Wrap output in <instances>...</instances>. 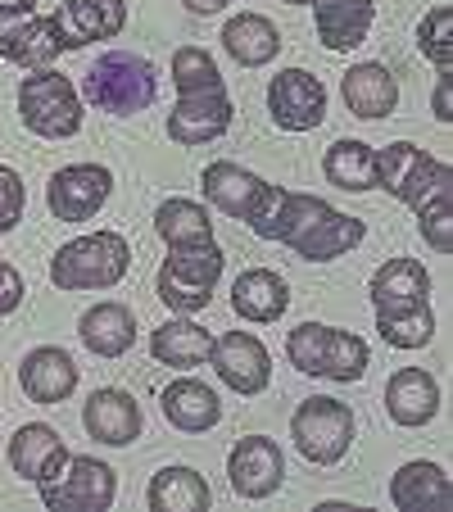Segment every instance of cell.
<instances>
[{
	"label": "cell",
	"mask_w": 453,
	"mask_h": 512,
	"mask_svg": "<svg viewBox=\"0 0 453 512\" xmlns=\"http://www.w3.org/2000/svg\"><path fill=\"white\" fill-rule=\"evenodd\" d=\"M250 232L259 241H281L286 250H295L299 259H309V263H331L354 250L367 236V227L358 218H349V213L331 209L327 200H318L309 191L272 186L268 209L250 223Z\"/></svg>",
	"instance_id": "6da1fadb"
},
{
	"label": "cell",
	"mask_w": 453,
	"mask_h": 512,
	"mask_svg": "<svg viewBox=\"0 0 453 512\" xmlns=\"http://www.w3.org/2000/svg\"><path fill=\"white\" fill-rule=\"evenodd\" d=\"M177 105L168 114V136L177 145H209L232 127V96L209 50L182 46L173 55Z\"/></svg>",
	"instance_id": "7a4b0ae2"
},
{
	"label": "cell",
	"mask_w": 453,
	"mask_h": 512,
	"mask_svg": "<svg viewBox=\"0 0 453 512\" xmlns=\"http://www.w3.org/2000/svg\"><path fill=\"white\" fill-rule=\"evenodd\" d=\"M376 186L404 200L417 218L435 209H453V168L417 150L413 141H395L386 150H376Z\"/></svg>",
	"instance_id": "3957f363"
},
{
	"label": "cell",
	"mask_w": 453,
	"mask_h": 512,
	"mask_svg": "<svg viewBox=\"0 0 453 512\" xmlns=\"http://www.w3.org/2000/svg\"><path fill=\"white\" fill-rule=\"evenodd\" d=\"M286 358H290V368L304 372V377H327V381H340V386H354V381L367 377L372 349L354 331L322 327V322H299L286 336Z\"/></svg>",
	"instance_id": "277c9868"
},
{
	"label": "cell",
	"mask_w": 453,
	"mask_h": 512,
	"mask_svg": "<svg viewBox=\"0 0 453 512\" xmlns=\"http://www.w3.org/2000/svg\"><path fill=\"white\" fill-rule=\"evenodd\" d=\"M155 96H159L155 64L145 55H132V50H109V55H100L96 64L87 68V78H82V100L114 118L141 114V109L155 105Z\"/></svg>",
	"instance_id": "5b68a950"
},
{
	"label": "cell",
	"mask_w": 453,
	"mask_h": 512,
	"mask_svg": "<svg viewBox=\"0 0 453 512\" xmlns=\"http://www.w3.org/2000/svg\"><path fill=\"white\" fill-rule=\"evenodd\" d=\"M132 268V245L118 232H91L68 241L50 259V281L59 290H109Z\"/></svg>",
	"instance_id": "8992f818"
},
{
	"label": "cell",
	"mask_w": 453,
	"mask_h": 512,
	"mask_svg": "<svg viewBox=\"0 0 453 512\" xmlns=\"http://www.w3.org/2000/svg\"><path fill=\"white\" fill-rule=\"evenodd\" d=\"M19 118L41 141H64L82 127V96L64 73L32 68V78L19 82Z\"/></svg>",
	"instance_id": "52a82bcc"
},
{
	"label": "cell",
	"mask_w": 453,
	"mask_h": 512,
	"mask_svg": "<svg viewBox=\"0 0 453 512\" xmlns=\"http://www.w3.org/2000/svg\"><path fill=\"white\" fill-rule=\"evenodd\" d=\"M222 250L218 245H182V250H168V259L159 263V277H155V290L159 300L168 304L173 313H200L209 309L213 290H218V277H222Z\"/></svg>",
	"instance_id": "ba28073f"
},
{
	"label": "cell",
	"mask_w": 453,
	"mask_h": 512,
	"mask_svg": "<svg viewBox=\"0 0 453 512\" xmlns=\"http://www.w3.org/2000/svg\"><path fill=\"white\" fill-rule=\"evenodd\" d=\"M37 494L50 512H105L118 494V476L91 454H68L55 472L37 481Z\"/></svg>",
	"instance_id": "9c48e42d"
},
{
	"label": "cell",
	"mask_w": 453,
	"mask_h": 512,
	"mask_svg": "<svg viewBox=\"0 0 453 512\" xmlns=\"http://www.w3.org/2000/svg\"><path fill=\"white\" fill-rule=\"evenodd\" d=\"M290 440L309 463L336 467L354 445V408L327 395L304 399L295 408V417H290Z\"/></svg>",
	"instance_id": "30bf717a"
},
{
	"label": "cell",
	"mask_w": 453,
	"mask_h": 512,
	"mask_svg": "<svg viewBox=\"0 0 453 512\" xmlns=\"http://www.w3.org/2000/svg\"><path fill=\"white\" fill-rule=\"evenodd\" d=\"M200 191H204V200H209L213 209L227 213V218H236V223H245V227H250L272 200V182H263L259 173L232 164V159H218V164L204 168Z\"/></svg>",
	"instance_id": "8fae6325"
},
{
	"label": "cell",
	"mask_w": 453,
	"mask_h": 512,
	"mask_svg": "<svg viewBox=\"0 0 453 512\" xmlns=\"http://www.w3.org/2000/svg\"><path fill=\"white\" fill-rule=\"evenodd\" d=\"M68 50L59 14H0V59L23 68H50Z\"/></svg>",
	"instance_id": "7c38bea8"
},
{
	"label": "cell",
	"mask_w": 453,
	"mask_h": 512,
	"mask_svg": "<svg viewBox=\"0 0 453 512\" xmlns=\"http://www.w3.org/2000/svg\"><path fill=\"white\" fill-rule=\"evenodd\" d=\"M209 363L222 377V386L236 390V395H263L272 386V354L250 331H222V336H213Z\"/></svg>",
	"instance_id": "4fadbf2b"
},
{
	"label": "cell",
	"mask_w": 453,
	"mask_h": 512,
	"mask_svg": "<svg viewBox=\"0 0 453 512\" xmlns=\"http://www.w3.org/2000/svg\"><path fill=\"white\" fill-rule=\"evenodd\" d=\"M268 114L281 132H313L327 118V87L309 68H281L268 82Z\"/></svg>",
	"instance_id": "5bb4252c"
},
{
	"label": "cell",
	"mask_w": 453,
	"mask_h": 512,
	"mask_svg": "<svg viewBox=\"0 0 453 512\" xmlns=\"http://www.w3.org/2000/svg\"><path fill=\"white\" fill-rule=\"evenodd\" d=\"M109 191H114V173L105 164H68L50 177L46 204L59 223H87L105 209Z\"/></svg>",
	"instance_id": "9a60e30c"
},
{
	"label": "cell",
	"mask_w": 453,
	"mask_h": 512,
	"mask_svg": "<svg viewBox=\"0 0 453 512\" xmlns=\"http://www.w3.org/2000/svg\"><path fill=\"white\" fill-rule=\"evenodd\" d=\"M227 476H232V490L241 499H268L281 490V476H286V458L281 445L268 435H245L236 440V449L227 454Z\"/></svg>",
	"instance_id": "2e32d148"
},
{
	"label": "cell",
	"mask_w": 453,
	"mask_h": 512,
	"mask_svg": "<svg viewBox=\"0 0 453 512\" xmlns=\"http://www.w3.org/2000/svg\"><path fill=\"white\" fill-rule=\"evenodd\" d=\"M376 318H395V313H413L431 304V277L417 259H386L367 281Z\"/></svg>",
	"instance_id": "e0dca14e"
},
{
	"label": "cell",
	"mask_w": 453,
	"mask_h": 512,
	"mask_svg": "<svg viewBox=\"0 0 453 512\" xmlns=\"http://www.w3.org/2000/svg\"><path fill=\"white\" fill-rule=\"evenodd\" d=\"M82 426H87L91 440H100V445H109V449H123L141 435V404H136L127 390L105 386L87 399V408H82Z\"/></svg>",
	"instance_id": "ac0fdd59"
},
{
	"label": "cell",
	"mask_w": 453,
	"mask_h": 512,
	"mask_svg": "<svg viewBox=\"0 0 453 512\" xmlns=\"http://www.w3.org/2000/svg\"><path fill=\"white\" fill-rule=\"evenodd\" d=\"M19 386L32 404H64L78 390V363L55 345H41L23 358L19 368Z\"/></svg>",
	"instance_id": "d6986e66"
},
{
	"label": "cell",
	"mask_w": 453,
	"mask_h": 512,
	"mask_svg": "<svg viewBox=\"0 0 453 512\" xmlns=\"http://www.w3.org/2000/svg\"><path fill=\"white\" fill-rule=\"evenodd\" d=\"M386 413L395 426H426L435 413H440V386L426 368H399L395 377L386 381Z\"/></svg>",
	"instance_id": "ffe728a7"
},
{
	"label": "cell",
	"mask_w": 453,
	"mask_h": 512,
	"mask_svg": "<svg viewBox=\"0 0 453 512\" xmlns=\"http://www.w3.org/2000/svg\"><path fill=\"white\" fill-rule=\"evenodd\" d=\"M309 5H313V19H318V41L327 50H336V55L363 46L367 32H372V19H376L372 0H309Z\"/></svg>",
	"instance_id": "44dd1931"
},
{
	"label": "cell",
	"mask_w": 453,
	"mask_h": 512,
	"mask_svg": "<svg viewBox=\"0 0 453 512\" xmlns=\"http://www.w3.org/2000/svg\"><path fill=\"white\" fill-rule=\"evenodd\" d=\"M340 96H345L349 114L367 118V123H376V118L395 114L399 105V82L395 73H390L386 64H354L340 78Z\"/></svg>",
	"instance_id": "7402d4cb"
},
{
	"label": "cell",
	"mask_w": 453,
	"mask_h": 512,
	"mask_svg": "<svg viewBox=\"0 0 453 512\" xmlns=\"http://www.w3.org/2000/svg\"><path fill=\"white\" fill-rule=\"evenodd\" d=\"M59 28L68 37V50H82L91 41H114L127 28L123 0H68L59 10Z\"/></svg>",
	"instance_id": "603a6c76"
},
{
	"label": "cell",
	"mask_w": 453,
	"mask_h": 512,
	"mask_svg": "<svg viewBox=\"0 0 453 512\" xmlns=\"http://www.w3.org/2000/svg\"><path fill=\"white\" fill-rule=\"evenodd\" d=\"M232 309L245 322H277L290 309V286L272 268H245L232 281Z\"/></svg>",
	"instance_id": "cb8c5ba5"
},
{
	"label": "cell",
	"mask_w": 453,
	"mask_h": 512,
	"mask_svg": "<svg viewBox=\"0 0 453 512\" xmlns=\"http://www.w3.org/2000/svg\"><path fill=\"white\" fill-rule=\"evenodd\" d=\"M78 336L96 358H123L136 345V318L127 304H114V300L91 304L78 322Z\"/></svg>",
	"instance_id": "d4e9b609"
},
{
	"label": "cell",
	"mask_w": 453,
	"mask_h": 512,
	"mask_svg": "<svg viewBox=\"0 0 453 512\" xmlns=\"http://www.w3.org/2000/svg\"><path fill=\"white\" fill-rule=\"evenodd\" d=\"M159 404H164L168 422H173L177 431H186V435L209 431V426H218V417H222V399L195 377L168 381L164 395H159Z\"/></svg>",
	"instance_id": "484cf974"
},
{
	"label": "cell",
	"mask_w": 453,
	"mask_h": 512,
	"mask_svg": "<svg viewBox=\"0 0 453 512\" xmlns=\"http://www.w3.org/2000/svg\"><path fill=\"white\" fill-rule=\"evenodd\" d=\"M5 458H10V467L23 476V481L37 485L41 476H50L59 463H64L68 449H64V440H59L55 426L32 422V426H19V431H14L10 449H5Z\"/></svg>",
	"instance_id": "4316f807"
},
{
	"label": "cell",
	"mask_w": 453,
	"mask_h": 512,
	"mask_svg": "<svg viewBox=\"0 0 453 512\" xmlns=\"http://www.w3.org/2000/svg\"><path fill=\"white\" fill-rule=\"evenodd\" d=\"M222 46H227V55H232L241 68H263L277 59L281 32L272 28V19L245 10V14H232V19L222 23Z\"/></svg>",
	"instance_id": "83f0119b"
},
{
	"label": "cell",
	"mask_w": 453,
	"mask_h": 512,
	"mask_svg": "<svg viewBox=\"0 0 453 512\" xmlns=\"http://www.w3.org/2000/svg\"><path fill=\"white\" fill-rule=\"evenodd\" d=\"M449 476L440 463H404L390 476V503L399 512H426V508H449Z\"/></svg>",
	"instance_id": "f1b7e54d"
},
{
	"label": "cell",
	"mask_w": 453,
	"mask_h": 512,
	"mask_svg": "<svg viewBox=\"0 0 453 512\" xmlns=\"http://www.w3.org/2000/svg\"><path fill=\"white\" fill-rule=\"evenodd\" d=\"M145 503H150V512H204L213 503V490L195 467H164L150 481Z\"/></svg>",
	"instance_id": "f546056e"
},
{
	"label": "cell",
	"mask_w": 453,
	"mask_h": 512,
	"mask_svg": "<svg viewBox=\"0 0 453 512\" xmlns=\"http://www.w3.org/2000/svg\"><path fill=\"white\" fill-rule=\"evenodd\" d=\"M209 349H213V336L191 318H173L150 336V354L164 368H200L209 358Z\"/></svg>",
	"instance_id": "4dcf8cb0"
},
{
	"label": "cell",
	"mask_w": 453,
	"mask_h": 512,
	"mask_svg": "<svg viewBox=\"0 0 453 512\" xmlns=\"http://www.w3.org/2000/svg\"><path fill=\"white\" fill-rule=\"evenodd\" d=\"M155 232L164 236L168 250H182V245H209L213 241V223H209V209L195 200H164L155 209Z\"/></svg>",
	"instance_id": "1f68e13d"
},
{
	"label": "cell",
	"mask_w": 453,
	"mask_h": 512,
	"mask_svg": "<svg viewBox=\"0 0 453 512\" xmlns=\"http://www.w3.org/2000/svg\"><path fill=\"white\" fill-rule=\"evenodd\" d=\"M322 173L340 191H376V150L363 141H336L322 155Z\"/></svg>",
	"instance_id": "d6a6232c"
},
{
	"label": "cell",
	"mask_w": 453,
	"mask_h": 512,
	"mask_svg": "<svg viewBox=\"0 0 453 512\" xmlns=\"http://www.w3.org/2000/svg\"><path fill=\"white\" fill-rule=\"evenodd\" d=\"M376 331H381V340H386L390 349H422V345H431V336H435V313H431V304H422V309H413V313L376 318Z\"/></svg>",
	"instance_id": "836d02e7"
},
{
	"label": "cell",
	"mask_w": 453,
	"mask_h": 512,
	"mask_svg": "<svg viewBox=\"0 0 453 512\" xmlns=\"http://www.w3.org/2000/svg\"><path fill=\"white\" fill-rule=\"evenodd\" d=\"M417 46H422V55L431 59L440 73L453 68V10L449 5H435V10L422 19V28H417Z\"/></svg>",
	"instance_id": "e575fe53"
},
{
	"label": "cell",
	"mask_w": 453,
	"mask_h": 512,
	"mask_svg": "<svg viewBox=\"0 0 453 512\" xmlns=\"http://www.w3.org/2000/svg\"><path fill=\"white\" fill-rule=\"evenodd\" d=\"M23 204H28V186L10 164H0V236L14 232L23 223Z\"/></svg>",
	"instance_id": "d590c367"
},
{
	"label": "cell",
	"mask_w": 453,
	"mask_h": 512,
	"mask_svg": "<svg viewBox=\"0 0 453 512\" xmlns=\"http://www.w3.org/2000/svg\"><path fill=\"white\" fill-rule=\"evenodd\" d=\"M417 227H422L426 245H431L435 254H449V250H453V209L422 213V218H417Z\"/></svg>",
	"instance_id": "8d00e7d4"
},
{
	"label": "cell",
	"mask_w": 453,
	"mask_h": 512,
	"mask_svg": "<svg viewBox=\"0 0 453 512\" xmlns=\"http://www.w3.org/2000/svg\"><path fill=\"white\" fill-rule=\"evenodd\" d=\"M23 295H28V290H23V277H19V268H10V263L0 259V318H5V313H14L23 304Z\"/></svg>",
	"instance_id": "74e56055"
},
{
	"label": "cell",
	"mask_w": 453,
	"mask_h": 512,
	"mask_svg": "<svg viewBox=\"0 0 453 512\" xmlns=\"http://www.w3.org/2000/svg\"><path fill=\"white\" fill-rule=\"evenodd\" d=\"M431 105H435V118H440V123H449V118H453V109H449V73H440Z\"/></svg>",
	"instance_id": "f35d334b"
},
{
	"label": "cell",
	"mask_w": 453,
	"mask_h": 512,
	"mask_svg": "<svg viewBox=\"0 0 453 512\" xmlns=\"http://www.w3.org/2000/svg\"><path fill=\"white\" fill-rule=\"evenodd\" d=\"M191 14H218L222 5H232V0H182Z\"/></svg>",
	"instance_id": "ab89813d"
},
{
	"label": "cell",
	"mask_w": 453,
	"mask_h": 512,
	"mask_svg": "<svg viewBox=\"0 0 453 512\" xmlns=\"http://www.w3.org/2000/svg\"><path fill=\"white\" fill-rule=\"evenodd\" d=\"M37 0H0V14H32Z\"/></svg>",
	"instance_id": "60d3db41"
},
{
	"label": "cell",
	"mask_w": 453,
	"mask_h": 512,
	"mask_svg": "<svg viewBox=\"0 0 453 512\" xmlns=\"http://www.w3.org/2000/svg\"><path fill=\"white\" fill-rule=\"evenodd\" d=\"M281 5H309V0H281Z\"/></svg>",
	"instance_id": "b9f144b4"
}]
</instances>
